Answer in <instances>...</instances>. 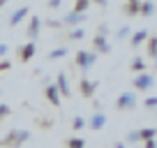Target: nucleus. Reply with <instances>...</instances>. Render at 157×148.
Listing matches in <instances>:
<instances>
[{
  "mask_svg": "<svg viewBox=\"0 0 157 148\" xmlns=\"http://www.w3.org/2000/svg\"><path fill=\"white\" fill-rule=\"evenodd\" d=\"M134 104H136V99H134V95H132V93L120 95V99H118V107H120V109H132Z\"/></svg>",
  "mask_w": 157,
  "mask_h": 148,
  "instance_id": "nucleus-1",
  "label": "nucleus"
},
{
  "mask_svg": "<svg viewBox=\"0 0 157 148\" xmlns=\"http://www.w3.org/2000/svg\"><path fill=\"white\" fill-rule=\"evenodd\" d=\"M134 84H136V88L146 90V88H150V86H152V76H150V74H141V76H136Z\"/></svg>",
  "mask_w": 157,
  "mask_h": 148,
  "instance_id": "nucleus-2",
  "label": "nucleus"
},
{
  "mask_svg": "<svg viewBox=\"0 0 157 148\" xmlns=\"http://www.w3.org/2000/svg\"><path fill=\"white\" fill-rule=\"evenodd\" d=\"M95 63V53H78V65L81 67H90Z\"/></svg>",
  "mask_w": 157,
  "mask_h": 148,
  "instance_id": "nucleus-3",
  "label": "nucleus"
},
{
  "mask_svg": "<svg viewBox=\"0 0 157 148\" xmlns=\"http://www.w3.org/2000/svg\"><path fill=\"white\" fill-rule=\"evenodd\" d=\"M28 14V7H23V10H19V12H14V16H12V25H16L19 23L21 19H23V16Z\"/></svg>",
  "mask_w": 157,
  "mask_h": 148,
  "instance_id": "nucleus-4",
  "label": "nucleus"
},
{
  "mask_svg": "<svg viewBox=\"0 0 157 148\" xmlns=\"http://www.w3.org/2000/svg\"><path fill=\"white\" fill-rule=\"evenodd\" d=\"M33 53H35V46H33V44H25V46H23V53H21V58H23V60H30V58H33Z\"/></svg>",
  "mask_w": 157,
  "mask_h": 148,
  "instance_id": "nucleus-5",
  "label": "nucleus"
},
{
  "mask_svg": "<svg viewBox=\"0 0 157 148\" xmlns=\"http://www.w3.org/2000/svg\"><path fill=\"white\" fill-rule=\"evenodd\" d=\"M104 123H106V118H104V116L102 114H97V116H93V127L95 130H99V127H102V125Z\"/></svg>",
  "mask_w": 157,
  "mask_h": 148,
  "instance_id": "nucleus-6",
  "label": "nucleus"
},
{
  "mask_svg": "<svg viewBox=\"0 0 157 148\" xmlns=\"http://www.w3.org/2000/svg\"><path fill=\"white\" fill-rule=\"evenodd\" d=\"M146 37H148V33H146V30H139V33L134 35V40H132V44H134V46H136V44H141V42L146 40Z\"/></svg>",
  "mask_w": 157,
  "mask_h": 148,
  "instance_id": "nucleus-7",
  "label": "nucleus"
},
{
  "mask_svg": "<svg viewBox=\"0 0 157 148\" xmlns=\"http://www.w3.org/2000/svg\"><path fill=\"white\" fill-rule=\"evenodd\" d=\"M37 30H39V19H33V23H30V37H37Z\"/></svg>",
  "mask_w": 157,
  "mask_h": 148,
  "instance_id": "nucleus-8",
  "label": "nucleus"
},
{
  "mask_svg": "<svg viewBox=\"0 0 157 148\" xmlns=\"http://www.w3.org/2000/svg\"><path fill=\"white\" fill-rule=\"evenodd\" d=\"M58 84H60V90H63V95H69L67 81H65V76H63V74H60V76H58Z\"/></svg>",
  "mask_w": 157,
  "mask_h": 148,
  "instance_id": "nucleus-9",
  "label": "nucleus"
},
{
  "mask_svg": "<svg viewBox=\"0 0 157 148\" xmlns=\"http://www.w3.org/2000/svg\"><path fill=\"white\" fill-rule=\"evenodd\" d=\"M49 99H51L53 104H58V102H60V97H58V93H56V88H53V86L49 88Z\"/></svg>",
  "mask_w": 157,
  "mask_h": 148,
  "instance_id": "nucleus-10",
  "label": "nucleus"
},
{
  "mask_svg": "<svg viewBox=\"0 0 157 148\" xmlns=\"http://www.w3.org/2000/svg\"><path fill=\"white\" fill-rule=\"evenodd\" d=\"M81 88H83L86 95H93V88H95V86L90 84V81H83V84H81Z\"/></svg>",
  "mask_w": 157,
  "mask_h": 148,
  "instance_id": "nucleus-11",
  "label": "nucleus"
},
{
  "mask_svg": "<svg viewBox=\"0 0 157 148\" xmlns=\"http://www.w3.org/2000/svg\"><path fill=\"white\" fill-rule=\"evenodd\" d=\"M69 148H83V141H81V139H72V141H69Z\"/></svg>",
  "mask_w": 157,
  "mask_h": 148,
  "instance_id": "nucleus-12",
  "label": "nucleus"
},
{
  "mask_svg": "<svg viewBox=\"0 0 157 148\" xmlns=\"http://www.w3.org/2000/svg\"><path fill=\"white\" fill-rule=\"evenodd\" d=\"M95 42H97V46H99L102 51H106V49H109V46H106V42H104V37H97Z\"/></svg>",
  "mask_w": 157,
  "mask_h": 148,
  "instance_id": "nucleus-13",
  "label": "nucleus"
},
{
  "mask_svg": "<svg viewBox=\"0 0 157 148\" xmlns=\"http://www.w3.org/2000/svg\"><path fill=\"white\" fill-rule=\"evenodd\" d=\"M81 19H83V16H78L76 12H74V14H69V16H67V21H69V23H74V21H81Z\"/></svg>",
  "mask_w": 157,
  "mask_h": 148,
  "instance_id": "nucleus-14",
  "label": "nucleus"
},
{
  "mask_svg": "<svg viewBox=\"0 0 157 148\" xmlns=\"http://www.w3.org/2000/svg\"><path fill=\"white\" fill-rule=\"evenodd\" d=\"M65 53H67L65 49H58V51H53V53H51V58H63Z\"/></svg>",
  "mask_w": 157,
  "mask_h": 148,
  "instance_id": "nucleus-15",
  "label": "nucleus"
},
{
  "mask_svg": "<svg viewBox=\"0 0 157 148\" xmlns=\"http://www.w3.org/2000/svg\"><path fill=\"white\" fill-rule=\"evenodd\" d=\"M152 134H155V130H143V132H141V137H146V139H152Z\"/></svg>",
  "mask_w": 157,
  "mask_h": 148,
  "instance_id": "nucleus-16",
  "label": "nucleus"
},
{
  "mask_svg": "<svg viewBox=\"0 0 157 148\" xmlns=\"http://www.w3.org/2000/svg\"><path fill=\"white\" fill-rule=\"evenodd\" d=\"M146 107H157V97H148L146 99Z\"/></svg>",
  "mask_w": 157,
  "mask_h": 148,
  "instance_id": "nucleus-17",
  "label": "nucleus"
},
{
  "mask_svg": "<svg viewBox=\"0 0 157 148\" xmlns=\"http://www.w3.org/2000/svg\"><path fill=\"white\" fill-rule=\"evenodd\" d=\"M81 37H83V30H74L72 33V40H81Z\"/></svg>",
  "mask_w": 157,
  "mask_h": 148,
  "instance_id": "nucleus-18",
  "label": "nucleus"
},
{
  "mask_svg": "<svg viewBox=\"0 0 157 148\" xmlns=\"http://www.w3.org/2000/svg\"><path fill=\"white\" fill-rule=\"evenodd\" d=\"M150 53H152V56H157V40H152V42H150Z\"/></svg>",
  "mask_w": 157,
  "mask_h": 148,
  "instance_id": "nucleus-19",
  "label": "nucleus"
},
{
  "mask_svg": "<svg viewBox=\"0 0 157 148\" xmlns=\"http://www.w3.org/2000/svg\"><path fill=\"white\" fill-rule=\"evenodd\" d=\"M74 127H76V130L83 127V118H74Z\"/></svg>",
  "mask_w": 157,
  "mask_h": 148,
  "instance_id": "nucleus-20",
  "label": "nucleus"
},
{
  "mask_svg": "<svg viewBox=\"0 0 157 148\" xmlns=\"http://www.w3.org/2000/svg\"><path fill=\"white\" fill-rule=\"evenodd\" d=\"M134 139H141V132H129V141H134Z\"/></svg>",
  "mask_w": 157,
  "mask_h": 148,
  "instance_id": "nucleus-21",
  "label": "nucleus"
},
{
  "mask_svg": "<svg viewBox=\"0 0 157 148\" xmlns=\"http://www.w3.org/2000/svg\"><path fill=\"white\" fill-rule=\"evenodd\" d=\"M7 114H10V109H7L5 104H2V107H0V118H2V116H7Z\"/></svg>",
  "mask_w": 157,
  "mask_h": 148,
  "instance_id": "nucleus-22",
  "label": "nucleus"
},
{
  "mask_svg": "<svg viewBox=\"0 0 157 148\" xmlns=\"http://www.w3.org/2000/svg\"><path fill=\"white\" fill-rule=\"evenodd\" d=\"M134 69H143V60H134Z\"/></svg>",
  "mask_w": 157,
  "mask_h": 148,
  "instance_id": "nucleus-23",
  "label": "nucleus"
},
{
  "mask_svg": "<svg viewBox=\"0 0 157 148\" xmlns=\"http://www.w3.org/2000/svg\"><path fill=\"white\" fill-rule=\"evenodd\" d=\"M141 10L146 12V14H150V12H152V5H141Z\"/></svg>",
  "mask_w": 157,
  "mask_h": 148,
  "instance_id": "nucleus-24",
  "label": "nucleus"
},
{
  "mask_svg": "<svg viewBox=\"0 0 157 148\" xmlns=\"http://www.w3.org/2000/svg\"><path fill=\"white\" fill-rule=\"evenodd\" d=\"M146 148H157V143L152 141V139H148V143H146Z\"/></svg>",
  "mask_w": 157,
  "mask_h": 148,
  "instance_id": "nucleus-25",
  "label": "nucleus"
},
{
  "mask_svg": "<svg viewBox=\"0 0 157 148\" xmlns=\"http://www.w3.org/2000/svg\"><path fill=\"white\" fill-rule=\"evenodd\" d=\"M118 148H125V146H123V143H118Z\"/></svg>",
  "mask_w": 157,
  "mask_h": 148,
  "instance_id": "nucleus-26",
  "label": "nucleus"
}]
</instances>
